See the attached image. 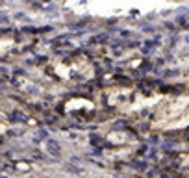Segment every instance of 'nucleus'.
<instances>
[{"mask_svg": "<svg viewBox=\"0 0 189 178\" xmlns=\"http://www.w3.org/2000/svg\"><path fill=\"white\" fill-rule=\"evenodd\" d=\"M152 126L159 130L189 126V97H159L154 106Z\"/></svg>", "mask_w": 189, "mask_h": 178, "instance_id": "obj_1", "label": "nucleus"}, {"mask_svg": "<svg viewBox=\"0 0 189 178\" xmlns=\"http://www.w3.org/2000/svg\"><path fill=\"white\" fill-rule=\"evenodd\" d=\"M46 71L63 82H85L94 76L93 63L82 56H74L69 59H54L46 65Z\"/></svg>", "mask_w": 189, "mask_h": 178, "instance_id": "obj_2", "label": "nucleus"}, {"mask_svg": "<svg viewBox=\"0 0 189 178\" xmlns=\"http://www.w3.org/2000/svg\"><path fill=\"white\" fill-rule=\"evenodd\" d=\"M159 97L156 95L148 97L147 93L132 87H119V89H109L108 91V102L123 111H137L148 106H156Z\"/></svg>", "mask_w": 189, "mask_h": 178, "instance_id": "obj_3", "label": "nucleus"}, {"mask_svg": "<svg viewBox=\"0 0 189 178\" xmlns=\"http://www.w3.org/2000/svg\"><path fill=\"white\" fill-rule=\"evenodd\" d=\"M8 128V123H6V119L0 115V134H4V130Z\"/></svg>", "mask_w": 189, "mask_h": 178, "instance_id": "obj_4", "label": "nucleus"}]
</instances>
